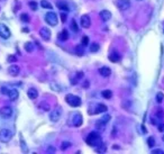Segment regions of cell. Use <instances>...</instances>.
Masks as SVG:
<instances>
[{"instance_id": "obj_1", "label": "cell", "mask_w": 164, "mask_h": 154, "mask_svg": "<svg viewBox=\"0 0 164 154\" xmlns=\"http://www.w3.org/2000/svg\"><path fill=\"white\" fill-rule=\"evenodd\" d=\"M87 144L89 146H92V147H96L97 145L101 144V137H100V134L97 133V132H92V133L89 134V136L87 137Z\"/></svg>"}, {"instance_id": "obj_2", "label": "cell", "mask_w": 164, "mask_h": 154, "mask_svg": "<svg viewBox=\"0 0 164 154\" xmlns=\"http://www.w3.org/2000/svg\"><path fill=\"white\" fill-rule=\"evenodd\" d=\"M65 101L69 103L71 107H79L81 105V99L78 96H74V94H71V93L66 94Z\"/></svg>"}, {"instance_id": "obj_3", "label": "cell", "mask_w": 164, "mask_h": 154, "mask_svg": "<svg viewBox=\"0 0 164 154\" xmlns=\"http://www.w3.org/2000/svg\"><path fill=\"white\" fill-rule=\"evenodd\" d=\"M45 21L46 23L49 24V25H51V26H56L57 25V15L55 14V12H53V11H50V12H47L46 15H45Z\"/></svg>"}, {"instance_id": "obj_4", "label": "cell", "mask_w": 164, "mask_h": 154, "mask_svg": "<svg viewBox=\"0 0 164 154\" xmlns=\"http://www.w3.org/2000/svg\"><path fill=\"white\" fill-rule=\"evenodd\" d=\"M12 138V132L9 129H1L0 131V141L2 143H8Z\"/></svg>"}, {"instance_id": "obj_5", "label": "cell", "mask_w": 164, "mask_h": 154, "mask_svg": "<svg viewBox=\"0 0 164 154\" xmlns=\"http://www.w3.org/2000/svg\"><path fill=\"white\" fill-rule=\"evenodd\" d=\"M62 113H63V110H62L61 107H56L54 110H52L51 114H50V119H51L52 122H57L60 118L62 117Z\"/></svg>"}, {"instance_id": "obj_6", "label": "cell", "mask_w": 164, "mask_h": 154, "mask_svg": "<svg viewBox=\"0 0 164 154\" xmlns=\"http://www.w3.org/2000/svg\"><path fill=\"white\" fill-rule=\"evenodd\" d=\"M12 108L9 107V106H5V107H2L1 109H0V116H1V118H3V119H8V118H10L11 116H12Z\"/></svg>"}, {"instance_id": "obj_7", "label": "cell", "mask_w": 164, "mask_h": 154, "mask_svg": "<svg viewBox=\"0 0 164 154\" xmlns=\"http://www.w3.org/2000/svg\"><path fill=\"white\" fill-rule=\"evenodd\" d=\"M11 36L10 29L5 25V24H0V37L3 40H8Z\"/></svg>"}, {"instance_id": "obj_8", "label": "cell", "mask_w": 164, "mask_h": 154, "mask_svg": "<svg viewBox=\"0 0 164 154\" xmlns=\"http://www.w3.org/2000/svg\"><path fill=\"white\" fill-rule=\"evenodd\" d=\"M117 7L122 11L131 8V0H117Z\"/></svg>"}, {"instance_id": "obj_9", "label": "cell", "mask_w": 164, "mask_h": 154, "mask_svg": "<svg viewBox=\"0 0 164 154\" xmlns=\"http://www.w3.org/2000/svg\"><path fill=\"white\" fill-rule=\"evenodd\" d=\"M40 36L44 41H50V38H51V31L47 27H42L40 29Z\"/></svg>"}, {"instance_id": "obj_10", "label": "cell", "mask_w": 164, "mask_h": 154, "mask_svg": "<svg viewBox=\"0 0 164 154\" xmlns=\"http://www.w3.org/2000/svg\"><path fill=\"white\" fill-rule=\"evenodd\" d=\"M80 21H81V26L83 28H89L91 25V19L88 15H82Z\"/></svg>"}, {"instance_id": "obj_11", "label": "cell", "mask_w": 164, "mask_h": 154, "mask_svg": "<svg viewBox=\"0 0 164 154\" xmlns=\"http://www.w3.org/2000/svg\"><path fill=\"white\" fill-rule=\"evenodd\" d=\"M8 73L12 77H17L20 73V68L18 65H16V64H12L8 68Z\"/></svg>"}, {"instance_id": "obj_12", "label": "cell", "mask_w": 164, "mask_h": 154, "mask_svg": "<svg viewBox=\"0 0 164 154\" xmlns=\"http://www.w3.org/2000/svg\"><path fill=\"white\" fill-rule=\"evenodd\" d=\"M82 122H83V119H82V115L79 113H77L74 115V117H73V122H72V126H74V127H79V126H81L82 125Z\"/></svg>"}, {"instance_id": "obj_13", "label": "cell", "mask_w": 164, "mask_h": 154, "mask_svg": "<svg viewBox=\"0 0 164 154\" xmlns=\"http://www.w3.org/2000/svg\"><path fill=\"white\" fill-rule=\"evenodd\" d=\"M7 96L9 97V100L15 101V100H17V99H18V97H19V92H18V90H16V89H9V91H8V93H7Z\"/></svg>"}, {"instance_id": "obj_14", "label": "cell", "mask_w": 164, "mask_h": 154, "mask_svg": "<svg viewBox=\"0 0 164 154\" xmlns=\"http://www.w3.org/2000/svg\"><path fill=\"white\" fill-rule=\"evenodd\" d=\"M27 96H28V98H29V99L35 100V99L38 97V91H37L35 88H31V89H28V90H27Z\"/></svg>"}, {"instance_id": "obj_15", "label": "cell", "mask_w": 164, "mask_h": 154, "mask_svg": "<svg viewBox=\"0 0 164 154\" xmlns=\"http://www.w3.org/2000/svg\"><path fill=\"white\" fill-rule=\"evenodd\" d=\"M56 7L60 9V10H64V11H69V6H68V3L64 1V0H59L57 2H56Z\"/></svg>"}, {"instance_id": "obj_16", "label": "cell", "mask_w": 164, "mask_h": 154, "mask_svg": "<svg viewBox=\"0 0 164 154\" xmlns=\"http://www.w3.org/2000/svg\"><path fill=\"white\" fill-rule=\"evenodd\" d=\"M99 16H100V18H101L103 21H108L111 18V12L109 10H102L99 14Z\"/></svg>"}, {"instance_id": "obj_17", "label": "cell", "mask_w": 164, "mask_h": 154, "mask_svg": "<svg viewBox=\"0 0 164 154\" xmlns=\"http://www.w3.org/2000/svg\"><path fill=\"white\" fill-rule=\"evenodd\" d=\"M99 73H100L101 77L107 78V77H109V75L111 74V70H110L108 66H102V68L99 69Z\"/></svg>"}, {"instance_id": "obj_18", "label": "cell", "mask_w": 164, "mask_h": 154, "mask_svg": "<svg viewBox=\"0 0 164 154\" xmlns=\"http://www.w3.org/2000/svg\"><path fill=\"white\" fill-rule=\"evenodd\" d=\"M109 60L113 63H116V62H118L120 60V55H119V53L117 51H113L111 52L110 54H109Z\"/></svg>"}, {"instance_id": "obj_19", "label": "cell", "mask_w": 164, "mask_h": 154, "mask_svg": "<svg viewBox=\"0 0 164 154\" xmlns=\"http://www.w3.org/2000/svg\"><path fill=\"white\" fill-rule=\"evenodd\" d=\"M108 110V108H107V106L106 105H103V103H99V105H97V109H96V114H99V113H106Z\"/></svg>"}, {"instance_id": "obj_20", "label": "cell", "mask_w": 164, "mask_h": 154, "mask_svg": "<svg viewBox=\"0 0 164 154\" xmlns=\"http://www.w3.org/2000/svg\"><path fill=\"white\" fill-rule=\"evenodd\" d=\"M75 53H77V55H79V56H82L83 54H84V46L80 44V45H77L75 46Z\"/></svg>"}, {"instance_id": "obj_21", "label": "cell", "mask_w": 164, "mask_h": 154, "mask_svg": "<svg viewBox=\"0 0 164 154\" xmlns=\"http://www.w3.org/2000/svg\"><path fill=\"white\" fill-rule=\"evenodd\" d=\"M106 124L102 119H100V120H98L97 123H96V127H97V129L98 131H100V132H102L103 129H105V127H106Z\"/></svg>"}, {"instance_id": "obj_22", "label": "cell", "mask_w": 164, "mask_h": 154, "mask_svg": "<svg viewBox=\"0 0 164 154\" xmlns=\"http://www.w3.org/2000/svg\"><path fill=\"white\" fill-rule=\"evenodd\" d=\"M59 38L61 40V41H66L68 38H69V33L66 29H63V31L59 34Z\"/></svg>"}, {"instance_id": "obj_23", "label": "cell", "mask_w": 164, "mask_h": 154, "mask_svg": "<svg viewBox=\"0 0 164 154\" xmlns=\"http://www.w3.org/2000/svg\"><path fill=\"white\" fill-rule=\"evenodd\" d=\"M41 6L43 8H45V9H52L53 8V6H52L51 3L47 1V0H42L41 1Z\"/></svg>"}, {"instance_id": "obj_24", "label": "cell", "mask_w": 164, "mask_h": 154, "mask_svg": "<svg viewBox=\"0 0 164 154\" xmlns=\"http://www.w3.org/2000/svg\"><path fill=\"white\" fill-rule=\"evenodd\" d=\"M106 150H107V147H106L105 144H99L98 146H96V151H97L98 153H105Z\"/></svg>"}, {"instance_id": "obj_25", "label": "cell", "mask_w": 164, "mask_h": 154, "mask_svg": "<svg viewBox=\"0 0 164 154\" xmlns=\"http://www.w3.org/2000/svg\"><path fill=\"white\" fill-rule=\"evenodd\" d=\"M101 94H102V97L105 99H110V98L113 97L111 90H103L102 92H101Z\"/></svg>"}, {"instance_id": "obj_26", "label": "cell", "mask_w": 164, "mask_h": 154, "mask_svg": "<svg viewBox=\"0 0 164 154\" xmlns=\"http://www.w3.org/2000/svg\"><path fill=\"white\" fill-rule=\"evenodd\" d=\"M25 50L27 52H29V53H31V52L34 51V44L31 42H27L25 44Z\"/></svg>"}, {"instance_id": "obj_27", "label": "cell", "mask_w": 164, "mask_h": 154, "mask_svg": "<svg viewBox=\"0 0 164 154\" xmlns=\"http://www.w3.org/2000/svg\"><path fill=\"white\" fill-rule=\"evenodd\" d=\"M40 107H41V108L43 109V110H44V112H49V110L51 109V106H50V103H45V101H44V103H42L41 105H40Z\"/></svg>"}, {"instance_id": "obj_28", "label": "cell", "mask_w": 164, "mask_h": 154, "mask_svg": "<svg viewBox=\"0 0 164 154\" xmlns=\"http://www.w3.org/2000/svg\"><path fill=\"white\" fill-rule=\"evenodd\" d=\"M71 29L73 31H75V33H78V31H79V27H78L77 21H74V19H72V21H71Z\"/></svg>"}, {"instance_id": "obj_29", "label": "cell", "mask_w": 164, "mask_h": 154, "mask_svg": "<svg viewBox=\"0 0 164 154\" xmlns=\"http://www.w3.org/2000/svg\"><path fill=\"white\" fill-rule=\"evenodd\" d=\"M99 47H100V45H99L98 43H92V44H91V46H90V51L97 52L98 50H99Z\"/></svg>"}, {"instance_id": "obj_30", "label": "cell", "mask_w": 164, "mask_h": 154, "mask_svg": "<svg viewBox=\"0 0 164 154\" xmlns=\"http://www.w3.org/2000/svg\"><path fill=\"white\" fill-rule=\"evenodd\" d=\"M20 19H21V21H24V23H28V21H31V19H29V16H28L27 14H21Z\"/></svg>"}, {"instance_id": "obj_31", "label": "cell", "mask_w": 164, "mask_h": 154, "mask_svg": "<svg viewBox=\"0 0 164 154\" xmlns=\"http://www.w3.org/2000/svg\"><path fill=\"white\" fill-rule=\"evenodd\" d=\"M155 116H156L159 119H162V118L164 117V112L161 109V108H159V109H157V112H156V115H155Z\"/></svg>"}, {"instance_id": "obj_32", "label": "cell", "mask_w": 164, "mask_h": 154, "mask_svg": "<svg viewBox=\"0 0 164 154\" xmlns=\"http://www.w3.org/2000/svg\"><path fill=\"white\" fill-rule=\"evenodd\" d=\"M70 146H71V143H70V142H63L61 145V150L62 151H65V150H68Z\"/></svg>"}, {"instance_id": "obj_33", "label": "cell", "mask_w": 164, "mask_h": 154, "mask_svg": "<svg viewBox=\"0 0 164 154\" xmlns=\"http://www.w3.org/2000/svg\"><path fill=\"white\" fill-rule=\"evenodd\" d=\"M147 145H148L150 147H153L154 145H155V140H154V137H148V138H147Z\"/></svg>"}, {"instance_id": "obj_34", "label": "cell", "mask_w": 164, "mask_h": 154, "mask_svg": "<svg viewBox=\"0 0 164 154\" xmlns=\"http://www.w3.org/2000/svg\"><path fill=\"white\" fill-rule=\"evenodd\" d=\"M163 98H164V96H163V93L162 92H159L157 94H156V101L159 103H161L162 101H163Z\"/></svg>"}, {"instance_id": "obj_35", "label": "cell", "mask_w": 164, "mask_h": 154, "mask_svg": "<svg viewBox=\"0 0 164 154\" xmlns=\"http://www.w3.org/2000/svg\"><path fill=\"white\" fill-rule=\"evenodd\" d=\"M29 6H31V10H37V2L31 1V2H29Z\"/></svg>"}, {"instance_id": "obj_36", "label": "cell", "mask_w": 164, "mask_h": 154, "mask_svg": "<svg viewBox=\"0 0 164 154\" xmlns=\"http://www.w3.org/2000/svg\"><path fill=\"white\" fill-rule=\"evenodd\" d=\"M110 118H111V117H110V115H105L101 119H102L105 123H108V122L110 120Z\"/></svg>"}, {"instance_id": "obj_37", "label": "cell", "mask_w": 164, "mask_h": 154, "mask_svg": "<svg viewBox=\"0 0 164 154\" xmlns=\"http://www.w3.org/2000/svg\"><path fill=\"white\" fill-rule=\"evenodd\" d=\"M88 42H89V40H88V37L87 36H83V38H82V45L83 46H85V45H88Z\"/></svg>"}, {"instance_id": "obj_38", "label": "cell", "mask_w": 164, "mask_h": 154, "mask_svg": "<svg viewBox=\"0 0 164 154\" xmlns=\"http://www.w3.org/2000/svg\"><path fill=\"white\" fill-rule=\"evenodd\" d=\"M8 91H9V89H7L6 87H2V88H1V93H2V94H7Z\"/></svg>"}, {"instance_id": "obj_39", "label": "cell", "mask_w": 164, "mask_h": 154, "mask_svg": "<svg viewBox=\"0 0 164 154\" xmlns=\"http://www.w3.org/2000/svg\"><path fill=\"white\" fill-rule=\"evenodd\" d=\"M152 153H155V154H163L164 151H162V150H153V152Z\"/></svg>"}, {"instance_id": "obj_40", "label": "cell", "mask_w": 164, "mask_h": 154, "mask_svg": "<svg viewBox=\"0 0 164 154\" xmlns=\"http://www.w3.org/2000/svg\"><path fill=\"white\" fill-rule=\"evenodd\" d=\"M66 18H68V17H66V15H65V14H62V15H61V21H63V23H65V21H66Z\"/></svg>"}, {"instance_id": "obj_41", "label": "cell", "mask_w": 164, "mask_h": 154, "mask_svg": "<svg viewBox=\"0 0 164 154\" xmlns=\"http://www.w3.org/2000/svg\"><path fill=\"white\" fill-rule=\"evenodd\" d=\"M159 131L160 132H164V124H159Z\"/></svg>"}, {"instance_id": "obj_42", "label": "cell", "mask_w": 164, "mask_h": 154, "mask_svg": "<svg viewBox=\"0 0 164 154\" xmlns=\"http://www.w3.org/2000/svg\"><path fill=\"white\" fill-rule=\"evenodd\" d=\"M8 62H16V57L15 56H9L8 57Z\"/></svg>"}, {"instance_id": "obj_43", "label": "cell", "mask_w": 164, "mask_h": 154, "mask_svg": "<svg viewBox=\"0 0 164 154\" xmlns=\"http://www.w3.org/2000/svg\"><path fill=\"white\" fill-rule=\"evenodd\" d=\"M162 138H163V141H164V135H163V137H162Z\"/></svg>"}, {"instance_id": "obj_44", "label": "cell", "mask_w": 164, "mask_h": 154, "mask_svg": "<svg viewBox=\"0 0 164 154\" xmlns=\"http://www.w3.org/2000/svg\"><path fill=\"white\" fill-rule=\"evenodd\" d=\"M137 1H142V0H137Z\"/></svg>"}]
</instances>
